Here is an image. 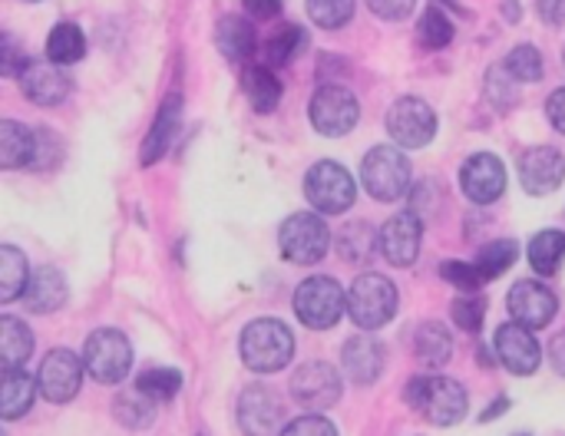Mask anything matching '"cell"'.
Wrapping results in <instances>:
<instances>
[{
	"label": "cell",
	"mask_w": 565,
	"mask_h": 436,
	"mask_svg": "<svg viewBox=\"0 0 565 436\" xmlns=\"http://www.w3.org/2000/svg\"><path fill=\"white\" fill-rule=\"evenodd\" d=\"M411 411H417L427 424L434 427H454L467 417V391L454 377L440 374H420L407 384L404 391Z\"/></svg>",
	"instance_id": "6da1fadb"
},
{
	"label": "cell",
	"mask_w": 565,
	"mask_h": 436,
	"mask_svg": "<svg viewBox=\"0 0 565 436\" xmlns=\"http://www.w3.org/2000/svg\"><path fill=\"white\" fill-rule=\"evenodd\" d=\"M238 354L248 371L255 374H275L291 364L295 358V334L278 318H258L242 331Z\"/></svg>",
	"instance_id": "7a4b0ae2"
},
{
	"label": "cell",
	"mask_w": 565,
	"mask_h": 436,
	"mask_svg": "<svg viewBox=\"0 0 565 436\" xmlns=\"http://www.w3.org/2000/svg\"><path fill=\"white\" fill-rule=\"evenodd\" d=\"M401 305L397 285L377 272L358 275L348 291V315L361 331H381L394 321Z\"/></svg>",
	"instance_id": "3957f363"
},
{
	"label": "cell",
	"mask_w": 565,
	"mask_h": 436,
	"mask_svg": "<svg viewBox=\"0 0 565 436\" xmlns=\"http://www.w3.org/2000/svg\"><path fill=\"white\" fill-rule=\"evenodd\" d=\"M361 182L377 202H397L411 189V159L401 146H374L361 162Z\"/></svg>",
	"instance_id": "277c9868"
},
{
	"label": "cell",
	"mask_w": 565,
	"mask_h": 436,
	"mask_svg": "<svg viewBox=\"0 0 565 436\" xmlns=\"http://www.w3.org/2000/svg\"><path fill=\"white\" fill-rule=\"evenodd\" d=\"M348 308V298H344V288L334 281V278H324V275H311L298 285L295 291V315L305 328L311 331H328L341 321Z\"/></svg>",
	"instance_id": "5b68a950"
},
{
	"label": "cell",
	"mask_w": 565,
	"mask_h": 436,
	"mask_svg": "<svg viewBox=\"0 0 565 436\" xmlns=\"http://www.w3.org/2000/svg\"><path fill=\"white\" fill-rule=\"evenodd\" d=\"M83 364L93 381L99 384H119L132 371V344L116 328H99L83 344Z\"/></svg>",
	"instance_id": "8992f818"
},
{
	"label": "cell",
	"mask_w": 565,
	"mask_h": 436,
	"mask_svg": "<svg viewBox=\"0 0 565 436\" xmlns=\"http://www.w3.org/2000/svg\"><path fill=\"white\" fill-rule=\"evenodd\" d=\"M305 195L318 212L344 215L358 199V185H354V176L344 166H338L334 159H321L305 176Z\"/></svg>",
	"instance_id": "52a82bcc"
},
{
	"label": "cell",
	"mask_w": 565,
	"mask_h": 436,
	"mask_svg": "<svg viewBox=\"0 0 565 436\" xmlns=\"http://www.w3.org/2000/svg\"><path fill=\"white\" fill-rule=\"evenodd\" d=\"M308 113H311V126L321 136L338 139V136H348L358 126L361 106H358V96L344 83H324V86L315 89Z\"/></svg>",
	"instance_id": "ba28073f"
},
{
	"label": "cell",
	"mask_w": 565,
	"mask_h": 436,
	"mask_svg": "<svg viewBox=\"0 0 565 436\" xmlns=\"http://www.w3.org/2000/svg\"><path fill=\"white\" fill-rule=\"evenodd\" d=\"M278 245L281 255L295 265H315L328 255L331 245V232L324 225V219L311 215V212H298L291 219H285L281 232H278Z\"/></svg>",
	"instance_id": "9c48e42d"
},
{
	"label": "cell",
	"mask_w": 565,
	"mask_h": 436,
	"mask_svg": "<svg viewBox=\"0 0 565 436\" xmlns=\"http://www.w3.org/2000/svg\"><path fill=\"white\" fill-rule=\"evenodd\" d=\"M387 132L401 149H424L437 136V113L417 96H404L387 113Z\"/></svg>",
	"instance_id": "30bf717a"
},
{
	"label": "cell",
	"mask_w": 565,
	"mask_h": 436,
	"mask_svg": "<svg viewBox=\"0 0 565 436\" xmlns=\"http://www.w3.org/2000/svg\"><path fill=\"white\" fill-rule=\"evenodd\" d=\"M341 391H344V377L328 361L301 364L291 374V401L301 404L305 411H315V414L331 411L341 401Z\"/></svg>",
	"instance_id": "8fae6325"
},
{
	"label": "cell",
	"mask_w": 565,
	"mask_h": 436,
	"mask_svg": "<svg viewBox=\"0 0 565 436\" xmlns=\"http://www.w3.org/2000/svg\"><path fill=\"white\" fill-rule=\"evenodd\" d=\"M83 368L79 358L66 348H56L43 358L40 371H36V384H40V394L50 401V404H70L79 387H83Z\"/></svg>",
	"instance_id": "7c38bea8"
},
{
	"label": "cell",
	"mask_w": 565,
	"mask_h": 436,
	"mask_svg": "<svg viewBox=\"0 0 565 436\" xmlns=\"http://www.w3.org/2000/svg\"><path fill=\"white\" fill-rule=\"evenodd\" d=\"M460 189L477 205H493L507 192V166L493 152H477L460 169Z\"/></svg>",
	"instance_id": "4fadbf2b"
},
{
	"label": "cell",
	"mask_w": 565,
	"mask_h": 436,
	"mask_svg": "<svg viewBox=\"0 0 565 436\" xmlns=\"http://www.w3.org/2000/svg\"><path fill=\"white\" fill-rule=\"evenodd\" d=\"M507 308H510V315H513L516 325H523L530 331H540V328H550L553 325V318L559 311V301H556V295L543 281L526 278V281H516L510 288Z\"/></svg>",
	"instance_id": "5bb4252c"
},
{
	"label": "cell",
	"mask_w": 565,
	"mask_h": 436,
	"mask_svg": "<svg viewBox=\"0 0 565 436\" xmlns=\"http://www.w3.org/2000/svg\"><path fill=\"white\" fill-rule=\"evenodd\" d=\"M238 427L245 436H275L281 434V404L271 387L252 384L238 394L235 407Z\"/></svg>",
	"instance_id": "9a60e30c"
},
{
	"label": "cell",
	"mask_w": 565,
	"mask_h": 436,
	"mask_svg": "<svg viewBox=\"0 0 565 436\" xmlns=\"http://www.w3.org/2000/svg\"><path fill=\"white\" fill-rule=\"evenodd\" d=\"M497 361H500L510 374L530 377V374L540 371L543 348H540V341L533 338L530 328H523V325L513 321V325H503V328L497 331Z\"/></svg>",
	"instance_id": "2e32d148"
},
{
	"label": "cell",
	"mask_w": 565,
	"mask_h": 436,
	"mask_svg": "<svg viewBox=\"0 0 565 436\" xmlns=\"http://www.w3.org/2000/svg\"><path fill=\"white\" fill-rule=\"evenodd\" d=\"M17 79H20V93L36 106H60L73 89L70 73L50 60H30Z\"/></svg>",
	"instance_id": "e0dca14e"
},
{
	"label": "cell",
	"mask_w": 565,
	"mask_h": 436,
	"mask_svg": "<svg viewBox=\"0 0 565 436\" xmlns=\"http://www.w3.org/2000/svg\"><path fill=\"white\" fill-rule=\"evenodd\" d=\"M420 235H424V219L414 215V212H397L381 228V255L391 265L407 268L420 255Z\"/></svg>",
	"instance_id": "ac0fdd59"
},
{
	"label": "cell",
	"mask_w": 565,
	"mask_h": 436,
	"mask_svg": "<svg viewBox=\"0 0 565 436\" xmlns=\"http://www.w3.org/2000/svg\"><path fill=\"white\" fill-rule=\"evenodd\" d=\"M520 182L530 195H550L565 182V156L553 146H533L520 159Z\"/></svg>",
	"instance_id": "d6986e66"
},
{
	"label": "cell",
	"mask_w": 565,
	"mask_h": 436,
	"mask_svg": "<svg viewBox=\"0 0 565 436\" xmlns=\"http://www.w3.org/2000/svg\"><path fill=\"white\" fill-rule=\"evenodd\" d=\"M341 368L344 377L358 387L374 384L384 374V344L374 341L371 334H354L341 348Z\"/></svg>",
	"instance_id": "ffe728a7"
},
{
	"label": "cell",
	"mask_w": 565,
	"mask_h": 436,
	"mask_svg": "<svg viewBox=\"0 0 565 436\" xmlns=\"http://www.w3.org/2000/svg\"><path fill=\"white\" fill-rule=\"evenodd\" d=\"M179 123H182V96H179V93H169V96L159 103V113H156L152 129H149L146 139H142V152H139V162H142V166H156V162L169 152L172 139H175V132H179Z\"/></svg>",
	"instance_id": "44dd1931"
},
{
	"label": "cell",
	"mask_w": 565,
	"mask_h": 436,
	"mask_svg": "<svg viewBox=\"0 0 565 436\" xmlns=\"http://www.w3.org/2000/svg\"><path fill=\"white\" fill-rule=\"evenodd\" d=\"M215 46L222 50L225 60L232 63H248L255 53H258V33L252 26V20L238 17V13H228L218 20L215 26Z\"/></svg>",
	"instance_id": "7402d4cb"
},
{
	"label": "cell",
	"mask_w": 565,
	"mask_h": 436,
	"mask_svg": "<svg viewBox=\"0 0 565 436\" xmlns=\"http://www.w3.org/2000/svg\"><path fill=\"white\" fill-rule=\"evenodd\" d=\"M66 298H70V288H66L63 272L60 268H36L30 278V288L23 295V305L33 315H53L66 305Z\"/></svg>",
	"instance_id": "603a6c76"
},
{
	"label": "cell",
	"mask_w": 565,
	"mask_h": 436,
	"mask_svg": "<svg viewBox=\"0 0 565 436\" xmlns=\"http://www.w3.org/2000/svg\"><path fill=\"white\" fill-rule=\"evenodd\" d=\"M242 89H245L252 109L262 113V116L275 113L278 103H281V83L271 73V66H265V63H255V66L242 70Z\"/></svg>",
	"instance_id": "cb8c5ba5"
},
{
	"label": "cell",
	"mask_w": 565,
	"mask_h": 436,
	"mask_svg": "<svg viewBox=\"0 0 565 436\" xmlns=\"http://www.w3.org/2000/svg\"><path fill=\"white\" fill-rule=\"evenodd\" d=\"M36 159V132L3 119L0 123V166L3 169H26Z\"/></svg>",
	"instance_id": "d4e9b609"
},
{
	"label": "cell",
	"mask_w": 565,
	"mask_h": 436,
	"mask_svg": "<svg viewBox=\"0 0 565 436\" xmlns=\"http://www.w3.org/2000/svg\"><path fill=\"white\" fill-rule=\"evenodd\" d=\"M40 391L36 377H30L23 368L17 371H3V384H0V417L3 421H17L33 407V394Z\"/></svg>",
	"instance_id": "484cf974"
},
{
	"label": "cell",
	"mask_w": 565,
	"mask_h": 436,
	"mask_svg": "<svg viewBox=\"0 0 565 436\" xmlns=\"http://www.w3.org/2000/svg\"><path fill=\"white\" fill-rule=\"evenodd\" d=\"M30 265L17 245H0V301L10 305L26 295L30 288Z\"/></svg>",
	"instance_id": "4316f807"
},
{
	"label": "cell",
	"mask_w": 565,
	"mask_h": 436,
	"mask_svg": "<svg viewBox=\"0 0 565 436\" xmlns=\"http://www.w3.org/2000/svg\"><path fill=\"white\" fill-rule=\"evenodd\" d=\"M33 358V334L20 318H0V361L3 371H17Z\"/></svg>",
	"instance_id": "83f0119b"
},
{
	"label": "cell",
	"mask_w": 565,
	"mask_h": 436,
	"mask_svg": "<svg viewBox=\"0 0 565 436\" xmlns=\"http://www.w3.org/2000/svg\"><path fill=\"white\" fill-rule=\"evenodd\" d=\"M381 248V235L367 222H348L338 232V255L351 265H367Z\"/></svg>",
	"instance_id": "f1b7e54d"
},
{
	"label": "cell",
	"mask_w": 565,
	"mask_h": 436,
	"mask_svg": "<svg viewBox=\"0 0 565 436\" xmlns=\"http://www.w3.org/2000/svg\"><path fill=\"white\" fill-rule=\"evenodd\" d=\"M414 354L427 364V368H444L454 358V338L447 331V325L440 321H427L417 328L414 334Z\"/></svg>",
	"instance_id": "f546056e"
},
{
	"label": "cell",
	"mask_w": 565,
	"mask_h": 436,
	"mask_svg": "<svg viewBox=\"0 0 565 436\" xmlns=\"http://www.w3.org/2000/svg\"><path fill=\"white\" fill-rule=\"evenodd\" d=\"M526 255H530V268H533L540 278H553L565 262V232H559V228H546V232L533 235Z\"/></svg>",
	"instance_id": "4dcf8cb0"
},
{
	"label": "cell",
	"mask_w": 565,
	"mask_h": 436,
	"mask_svg": "<svg viewBox=\"0 0 565 436\" xmlns=\"http://www.w3.org/2000/svg\"><path fill=\"white\" fill-rule=\"evenodd\" d=\"M305 46H308V33H305L298 23H285V26H278V30L265 40V46H262L265 66H288V63L298 60V53H301Z\"/></svg>",
	"instance_id": "1f68e13d"
},
{
	"label": "cell",
	"mask_w": 565,
	"mask_h": 436,
	"mask_svg": "<svg viewBox=\"0 0 565 436\" xmlns=\"http://www.w3.org/2000/svg\"><path fill=\"white\" fill-rule=\"evenodd\" d=\"M86 53V36L76 23H56L46 36V60L56 66L79 63Z\"/></svg>",
	"instance_id": "d6a6232c"
},
{
	"label": "cell",
	"mask_w": 565,
	"mask_h": 436,
	"mask_svg": "<svg viewBox=\"0 0 565 436\" xmlns=\"http://www.w3.org/2000/svg\"><path fill=\"white\" fill-rule=\"evenodd\" d=\"M136 391H142L156 404H169L182 391V374L175 368H149L136 377Z\"/></svg>",
	"instance_id": "836d02e7"
},
{
	"label": "cell",
	"mask_w": 565,
	"mask_h": 436,
	"mask_svg": "<svg viewBox=\"0 0 565 436\" xmlns=\"http://www.w3.org/2000/svg\"><path fill=\"white\" fill-rule=\"evenodd\" d=\"M156 401H149L142 391H126V394H119L116 397V404H113V411H116V421L122 424V427H129V430H142V427H149L152 424V417H156Z\"/></svg>",
	"instance_id": "e575fe53"
},
{
	"label": "cell",
	"mask_w": 565,
	"mask_h": 436,
	"mask_svg": "<svg viewBox=\"0 0 565 436\" xmlns=\"http://www.w3.org/2000/svg\"><path fill=\"white\" fill-rule=\"evenodd\" d=\"M516 258H520V245H516L513 238H503V242H490V245H483V248H480V255H477L473 262H477L480 275H483L487 281H493V278H500L507 268H513V265H516Z\"/></svg>",
	"instance_id": "d590c367"
},
{
	"label": "cell",
	"mask_w": 565,
	"mask_h": 436,
	"mask_svg": "<svg viewBox=\"0 0 565 436\" xmlns=\"http://www.w3.org/2000/svg\"><path fill=\"white\" fill-rule=\"evenodd\" d=\"M503 66L510 70V76L516 83H540L543 79V53L533 43H520L510 50V56L503 60Z\"/></svg>",
	"instance_id": "8d00e7d4"
},
{
	"label": "cell",
	"mask_w": 565,
	"mask_h": 436,
	"mask_svg": "<svg viewBox=\"0 0 565 436\" xmlns=\"http://www.w3.org/2000/svg\"><path fill=\"white\" fill-rule=\"evenodd\" d=\"M417 36L427 50H444L454 40V23L440 7H427L420 23H417Z\"/></svg>",
	"instance_id": "74e56055"
},
{
	"label": "cell",
	"mask_w": 565,
	"mask_h": 436,
	"mask_svg": "<svg viewBox=\"0 0 565 436\" xmlns=\"http://www.w3.org/2000/svg\"><path fill=\"white\" fill-rule=\"evenodd\" d=\"M308 17L321 30H338L354 17V0H308Z\"/></svg>",
	"instance_id": "f35d334b"
},
{
	"label": "cell",
	"mask_w": 565,
	"mask_h": 436,
	"mask_svg": "<svg viewBox=\"0 0 565 436\" xmlns=\"http://www.w3.org/2000/svg\"><path fill=\"white\" fill-rule=\"evenodd\" d=\"M450 315H454V325H460L463 331H480L483 328V318H487V298L480 291H467L463 298H457L450 305Z\"/></svg>",
	"instance_id": "ab89813d"
},
{
	"label": "cell",
	"mask_w": 565,
	"mask_h": 436,
	"mask_svg": "<svg viewBox=\"0 0 565 436\" xmlns=\"http://www.w3.org/2000/svg\"><path fill=\"white\" fill-rule=\"evenodd\" d=\"M440 275H444V281L457 285L463 295H467V291H480V288L487 285V278L480 275L477 262H444V265H440Z\"/></svg>",
	"instance_id": "60d3db41"
},
{
	"label": "cell",
	"mask_w": 565,
	"mask_h": 436,
	"mask_svg": "<svg viewBox=\"0 0 565 436\" xmlns=\"http://www.w3.org/2000/svg\"><path fill=\"white\" fill-rule=\"evenodd\" d=\"M513 83H516V79L510 76L507 66H493V70L487 73V96L493 99V106L510 109V106L516 103V86H513Z\"/></svg>",
	"instance_id": "b9f144b4"
},
{
	"label": "cell",
	"mask_w": 565,
	"mask_h": 436,
	"mask_svg": "<svg viewBox=\"0 0 565 436\" xmlns=\"http://www.w3.org/2000/svg\"><path fill=\"white\" fill-rule=\"evenodd\" d=\"M278 436H338V430H334V424H331L328 417H321V414H305V417L285 424Z\"/></svg>",
	"instance_id": "7bdbcfd3"
},
{
	"label": "cell",
	"mask_w": 565,
	"mask_h": 436,
	"mask_svg": "<svg viewBox=\"0 0 565 436\" xmlns=\"http://www.w3.org/2000/svg\"><path fill=\"white\" fill-rule=\"evenodd\" d=\"M26 63H30L26 50H20L17 40H13L10 33H3V53H0V70H3V76H20V73L26 70Z\"/></svg>",
	"instance_id": "ee69618b"
},
{
	"label": "cell",
	"mask_w": 565,
	"mask_h": 436,
	"mask_svg": "<svg viewBox=\"0 0 565 436\" xmlns=\"http://www.w3.org/2000/svg\"><path fill=\"white\" fill-rule=\"evenodd\" d=\"M371 13H377L381 20H407L417 7V0H367Z\"/></svg>",
	"instance_id": "f6af8a7d"
},
{
	"label": "cell",
	"mask_w": 565,
	"mask_h": 436,
	"mask_svg": "<svg viewBox=\"0 0 565 436\" xmlns=\"http://www.w3.org/2000/svg\"><path fill=\"white\" fill-rule=\"evenodd\" d=\"M53 146H60L56 136H50L46 129H36V159L30 169H50L60 159V156H53Z\"/></svg>",
	"instance_id": "bcb514c9"
},
{
	"label": "cell",
	"mask_w": 565,
	"mask_h": 436,
	"mask_svg": "<svg viewBox=\"0 0 565 436\" xmlns=\"http://www.w3.org/2000/svg\"><path fill=\"white\" fill-rule=\"evenodd\" d=\"M546 113H550V123L559 129L565 136V86L563 89H556V93H550V99H546Z\"/></svg>",
	"instance_id": "7dc6e473"
},
{
	"label": "cell",
	"mask_w": 565,
	"mask_h": 436,
	"mask_svg": "<svg viewBox=\"0 0 565 436\" xmlns=\"http://www.w3.org/2000/svg\"><path fill=\"white\" fill-rule=\"evenodd\" d=\"M536 10L546 23H563L565 20V0H536Z\"/></svg>",
	"instance_id": "c3c4849f"
},
{
	"label": "cell",
	"mask_w": 565,
	"mask_h": 436,
	"mask_svg": "<svg viewBox=\"0 0 565 436\" xmlns=\"http://www.w3.org/2000/svg\"><path fill=\"white\" fill-rule=\"evenodd\" d=\"M242 3L252 17H265V20L281 10V0H242Z\"/></svg>",
	"instance_id": "681fc988"
},
{
	"label": "cell",
	"mask_w": 565,
	"mask_h": 436,
	"mask_svg": "<svg viewBox=\"0 0 565 436\" xmlns=\"http://www.w3.org/2000/svg\"><path fill=\"white\" fill-rule=\"evenodd\" d=\"M550 361H553V371H556L559 377H565V331L553 338V344H550Z\"/></svg>",
	"instance_id": "f907efd6"
},
{
	"label": "cell",
	"mask_w": 565,
	"mask_h": 436,
	"mask_svg": "<svg viewBox=\"0 0 565 436\" xmlns=\"http://www.w3.org/2000/svg\"><path fill=\"white\" fill-rule=\"evenodd\" d=\"M507 411H510V401H507V397H497V401H493V407L480 414V421H483V424H490V421H497V417H500V414H507Z\"/></svg>",
	"instance_id": "816d5d0a"
},
{
	"label": "cell",
	"mask_w": 565,
	"mask_h": 436,
	"mask_svg": "<svg viewBox=\"0 0 565 436\" xmlns=\"http://www.w3.org/2000/svg\"><path fill=\"white\" fill-rule=\"evenodd\" d=\"M507 17H510V20H520V7H516V0H507Z\"/></svg>",
	"instance_id": "f5cc1de1"
},
{
	"label": "cell",
	"mask_w": 565,
	"mask_h": 436,
	"mask_svg": "<svg viewBox=\"0 0 565 436\" xmlns=\"http://www.w3.org/2000/svg\"><path fill=\"white\" fill-rule=\"evenodd\" d=\"M516 436H530V434H516Z\"/></svg>",
	"instance_id": "db71d44e"
},
{
	"label": "cell",
	"mask_w": 565,
	"mask_h": 436,
	"mask_svg": "<svg viewBox=\"0 0 565 436\" xmlns=\"http://www.w3.org/2000/svg\"><path fill=\"white\" fill-rule=\"evenodd\" d=\"M563 60H565V50H563Z\"/></svg>",
	"instance_id": "11a10c76"
}]
</instances>
